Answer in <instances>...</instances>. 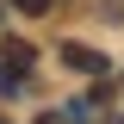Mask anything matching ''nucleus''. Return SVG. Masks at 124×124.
<instances>
[{
  "mask_svg": "<svg viewBox=\"0 0 124 124\" xmlns=\"http://www.w3.org/2000/svg\"><path fill=\"white\" fill-rule=\"evenodd\" d=\"M13 6H19V13H31V19H37V13H50V0H13Z\"/></svg>",
  "mask_w": 124,
  "mask_h": 124,
  "instance_id": "obj_2",
  "label": "nucleus"
},
{
  "mask_svg": "<svg viewBox=\"0 0 124 124\" xmlns=\"http://www.w3.org/2000/svg\"><path fill=\"white\" fill-rule=\"evenodd\" d=\"M62 62H68V68H81V75H99V68H106V56H99V50H87V44H62Z\"/></svg>",
  "mask_w": 124,
  "mask_h": 124,
  "instance_id": "obj_1",
  "label": "nucleus"
},
{
  "mask_svg": "<svg viewBox=\"0 0 124 124\" xmlns=\"http://www.w3.org/2000/svg\"><path fill=\"white\" fill-rule=\"evenodd\" d=\"M44 124H56V118H44Z\"/></svg>",
  "mask_w": 124,
  "mask_h": 124,
  "instance_id": "obj_3",
  "label": "nucleus"
}]
</instances>
